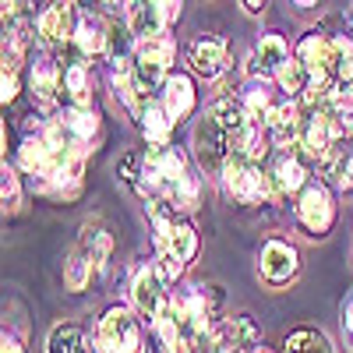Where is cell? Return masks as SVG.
I'll return each mask as SVG.
<instances>
[{
    "instance_id": "30bf717a",
    "label": "cell",
    "mask_w": 353,
    "mask_h": 353,
    "mask_svg": "<svg viewBox=\"0 0 353 353\" xmlns=\"http://www.w3.org/2000/svg\"><path fill=\"white\" fill-rule=\"evenodd\" d=\"M191 68L205 81H212L226 71V43L219 36H198L191 43Z\"/></svg>"
},
{
    "instance_id": "7a4b0ae2",
    "label": "cell",
    "mask_w": 353,
    "mask_h": 353,
    "mask_svg": "<svg viewBox=\"0 0 353 353\" xmlns=\"http://www.w3.org/2000/svg\"><path fill=\"white\" fill-rule=\"evenodd\" d=\"M223 188L230 198H237L244 205H258V201H272V176H265L258 163L244 159L241 152H233L223 166Z\"/></svg>"
},
{
    "instance_id": "74e56055",
    "label": "cell",
    "mask_w": 353,
    "mask_h": 353,
    "mask_svg": "<svg viewBox=\"0 0 353 353\" xmlns=\"http://www.w3.org/2000/svg\"><path fill=\"white\" fill-rule=\"evenodd\" d=\"M219 353H241V350H237V346H223Z\"/></svg>"
},
{
    "instance_id": "7402d4cb",
    "label": "cell",
    "mask_w": 353,
    "mask_h": 353,
    "mask_svg": "<svg viewBox=\"0 0 353 353\" xmlns=\"http://www.w3.org/2000/svg\"><path fill=\"white\" fill-rule=\"evenodd\" d=\"M241 103H244V113H248V121H254V124L269 121V113L276 110V106H272V88L265 85V81H261V85H258V81H251Z\"/></svg>"
},
{
    "instance_id": "603a6c76",
    "label": "cell",
    "mask_w": 353,
    "mask_h": 353,
    "mask_svg": "<svg viewBox=\"0 0 353 353\" xmlns=\"http://www.w3.org/2000/svg\"><path fill=\"white\" fill-rule=\"evenodd\" d=\"M283 353H332V346L314 329H297L283 339Z\"/></svg>"
},
{
    "instance_id": "2e32d148",
    "label": "cell",
    "mask_w": 353,
    "mask_h": 353,
    "mask_svg": "<svg viewBox=\"0 0 353 353\" xmlns=\"http://www.w3.org/2000/svg\"><path fill=\"white\" fill-rule=\"evenodd\" d=\"M290 57V46L283 36H261L254 57H251V74H265V71H279V64Z\"/></svg>"
},
{
    "instance_id": "8d00e7d4",
    "label": "cell",
    "mask_w": 353,
    "mask_h": 353,
    "mask_svg": "<svg viewBox=\"0 0 353 353\" xmlns=\"http://www.w3.org/2000/svg\"><path fill=\"white\" fill-rule=\"evenodd\" d=\"M251 353H276V350H269V346H254Z\"/></svg>"
},
{
    "instance_id": "f35d334b",
    "label": "cell",
    "mask_w": 353,
    "mask_h": 353,
    "mask_svg": "<svg viewBox=\"0 0 353 353\" xmlns=\"http://www.w3.org/2000/svg\"><path fill=\"white\" fill-rule=\"evenodd\" d=\"M350 170H353V156H350Z\"/></svg>"
},
{
    "instance_id": "d6a6232c",
    "label": "cell",
    "mask_w": 353,
    "mask_h": 353,
    "mask_svg": "<svg viewBox=\"0 0 353 353\" xmlns=\"http://www.w3.org/2000/svg\"><path fill=\"white\" fill-rule=\"evenodd\" d=\"M241 8H244L248 14H261V11H265V0H241Z\"/></svg>"
},
{
    "instance_id": "83f0119b",
    "label": "cell",
    "mask_w": 353,
    "mask_h": 353,
    "mask_svg": "<svg viewBox=\"0 0 353 353\" xmlns=\"http://www.w3.org/2000/svg\"><path fill=\"white\" fill-rule=\"evenodd\" d=\"M166 201L173 205L176 212H191L194 205H198V181H194L191 173H184L181 181H176V188L170 191V198H166Z\"/></svg>"
},
{
    "instance_id": "484cf974",
    "label": "cell",
    "mask_w": 353,
    "mask_h": 353,
    "mask_svg": "<svg viewBox=\"0 0 353 353\" xmlns=\"http://www.w3.org/2000/svg\"><path fill=\"white\" fill-rule=\"evenodd\" d=\"M92 269H96V265H92V258H88L81 248L64 261V283H68V290H85L88 286V279H92Z\"/></svg>"
},
{
    "instance_id": "ba28073f",
    "label": "cell",
    "mask_w": 353,
    "mask_h": 353,
    "mask_svg": "<svg viewBox=\"0 0 353 353\" xmlns=\"http://www.w3.org/2000/svg\"><path fill=\"white\" fill-rule=\"evenodd\" d=\"M74 18H71V0H53L46 4L36 18V32L46 46H61L68 39H74Z\"/></svg>"
},
{
    "instance_id": "e575fe53",
    "label": "cell",
    "mask_w": 353,
    "mask_h": 353,
    "mask_svg": "<svg viewBox=\"0 0 353 353\" xmlns=\"http://www.w3.org/2000/svg\"><path fill=\"white\" fill-rule=\"evenodd\" d=\"M181 4H184V0H166V18H170V21L181 14Z\"/></svg>"
},
{
    "instance_id": "277c9868",
    "label": "cell",
    "mask_w": 353,
    "mask_h": 353,
    "mask_svg": "<svg viewBox=\"0 0 353 353\" xmlns=\"http://www.w3.org/2000/svg\"><path fill=\"white\" fill-rule=\"evenodd\" d=\"M170 64H173V39L170 36H152L141 39L134 46V74L145 85V92H156L170 78Z\"/></svg>"
},
{
    "instance_id": "f546056e",
    "label": "cell",
    "mask_w": 353,
    "mask_h": 353,
    "mask_svg": "<svg viewBox=\"0 0 353 353\" xmlns=\"http://www.w3.org/2000/svg\"><path fill=\"white\" fill-rule=\"evenodd\" d=\"M0 99L14 103L18 99V68H4V81H0Z\"/></svg>"
},
{
    "instance_id": "d4e9b609",
    "label": "cell",
    "mask_w": 353,
    "mask_h": 353,
    "mask_svg": "<svg viewBox=\"0 0 353 353\" xmlns=\"http://www.w3.org/2000/svg\"><path fill=\"white\" fill-rule=\"evenodd\" d=\"M276 81H279L283 92H304L307 81H311V74H307V68L301 64V57H286V61L279 64V71H276Z\"/></svg>"
},
{
    "instance_id": "8fae6325",
    "label": "cell",
    "mask_w": 353,
    "mask_h": 353,
    "mask_svg": "<svg viewBox=\"0 0 353 353\" xmlns=\"http://www.w3.org/2000/svg\"><path fill=\"white\" fill-rule=\"evenodd\" d=\"M269 138L276 149H293L301 145V131H304V121H301V106L297 103H283L269 113Z\"/></svg>"
},
{
    "instance_id": "1f68e13d",
    "label": "cell",
    "mask_w": 353,
    "mask_h": 353,
    "mask_svg": "<svg viewBox=\"0 0 353 353\" xmlns=\"http://www.w3.org/2000/svg\"><path fill=\"white\" fill-rule=\"evenodd\" d=\"M0 353H25L21 343H18V336L8 332V329H4V336H0Z\"/></svg>"
},
{
    "instance_id": "ac0fdd59",
    "label": "cell",
    "mask_w": 353,
    "mask_h": 353,
    "mask_svg": "<svg viewBox=\"0 0 353 353\" xmlns=\"http://www.w3.org/2000/svg\"><path fill=\"white\" fill-rule=\"evenodd\" d=\"M61 124L68 128L71 141L85 149V145L96 138V131H99V117H96V110H78V106H71V110L61 117Z\"/></svg>"
},
{
    "instance_id": "9a60e30c",
    "label": "cell",
    "mask_w": 353,
    "mask_h": 353,
    "mask_svg": "<svg viewBox=\"0 0 353 353\" xmlns=\"http://www.w3.org/2000/svg\"><path fill=\"white\" fill-rule=\"evenodd\" d=\"M272 191L276 198H286V194H297L301 188H307V173H304V163L297 156H283L276 166H272Z\"/></svg>"
},
{
    "instance_id": "52a82bcc",
    "label": "cell",
    "mask_w": 353,
    "mask_h": 353,
    "mask_svg": "<svg viewBox=\"0 0 353 353\" xmlns=\"http://www.w3.org/2000/svg\"><path fill=\"white\" fill-rule=\"evenodd\" d=\"M297 251H293L286 241H269L261 248V258H258V272L269 286H286L293 276H297Z\"/></svg>"
},
{
    "instance_id": "ffe728a7",
    "label": "cell",
    "mask_w": 353,
    "mask_h": 353,
    "mask_svg": "<svg viewBox=\"0 0 353 353\" xmlns=\"http://www.w3.org/2000/svg\"><path fill=\"white\" fill-rule=\"evenodd\" d=\"M64 88H68V96H71V106L92 110V78H88V68L85 64H71L64 71Z\"/></svg>"
},
{
    "instance_id": "44dd1931",
    "label": "cell",
    "mask_w": 353,
    "mask_h": 353,
    "mask_svg": "<svg viewBox=\"0 0 353 353\" xmlns=\"http://www.w3.org/2000/svg\"><path fill=\"white\" fill-rule=\"evenodd\" d=\"M141 131L145 138H149L152 145H166L170 141V131H173V121H170V113L163 103H149L141 113Z\"/></svg>"
},
{
    "instance_id": "9c48e42d",
    "label": "cell",
    "mask_w": 353,
    "mask_h": 353,
    "mask_svg": "<svg viewBox=\"0 0 353 353\" xmlns=\"http://www.w3.org/2000/svg\"><path fill=\"white\" fill-rule=\"evenodd\" d=\"M166 0H131L128 4V28L131 36L141 43V39H152V36H163V25H166Z\"/></svg>"
},
{
    "instance_id": "4316f807",
    "label": "cell",
    "mask_w": 353,
    "mask_h": 353,
    "mask_svg": "<svg viewBox=\"0 0 353 353\" xmlns=\"http://www.w3.org/2000/svg\"><path fill=\"white\" fill-rule=\"evenodd\" d=\"M332 78L339 85L353 81V43L350 39H332Z\"/></svg>"
},
{
    "instance_id": "8992f818",
    "label": "cell",
    "mask_w": 353,
    "mask_h": 353,
    "mask_svg": "<svg viewBox=\"0 0 353 353\" xmlns=\"http://www.w3.org/2000/svg\"><path fill=\"white\" fill-rule=\"evenodd\" d=\"M297 223L307 230V237H325L336 223V209H332V198L321 184H307L301 201H297Z\"/></svg>"
},
{
    "instance_id": "d6986e66",
    "label": "cell",
    "mask_w": 353,
    "mask_h": 353,
    "mask_svg": "<svg viewBox=\"0 0 353 353\" xmlns=\"http://www.w3.org/2000/svg\"><path fill=\"white\" fill-rule=\"evenodd\" d=\"M226 346H237L241 353H251L254 346H261V329L254 325L251 314L226 318Z\"/></svg>"
},
{
    "instance_id": "5b68a950",
    "label": "cell",
    "mask_w": 353,
    "mask_h": 353,
    "mask_svg": "<svg viewBox=\"0 0 353 353\" xmlns=\"http://www.w3.org/2000/svg\"><path fill=\"white\" fill-rule=\"evenodd\" d=\"M166 301H170V293H166V279L159 276V269L156 265H141L134 272V283H131V304H134L138 318L156 325Z\"/></svg>"
},
{
    "instance_id": "3957f363",
    "label": "cell",
    "mask_w": 353,
    "mask_h": 353,
    "mask_svg": "<svg viewBox=\"0 0 353 353\" xmlns=\"http://www.w3.org/2000/svg\"><path fill=\"white\" fill-rule=\"evenodd\" d=\"M96 346L99 353H141V325L131 314V307H110L96 325Z\"/></svg>"
},
{
    "instance_id": "5bb4252c",
    "label": "cell",
    "mask_w": 353,
    "mask_h": 353,
    "mask_svg": "<svg viewBox=\"0 0 353 353\" xmlns=\"http://www.w3.org/2000/svg\"><path fill=\"white\" fill-rule=\"evenodd\" d=\"M163 106L170 113L173 124H181L184 117L194 110V85L188 74H170L166 85H163Z\"/></svg>"
},
{
    "instance_id": "cb8c5ba5",
    "label": "cell",
    "mask_w": 353,
    "mask_h": 353,
    "mask_svg": "<svg viewBox=\"0 0 353 353\" xmlns=\"http://www.w3.org/2000/svg\"><path fill=\"white\" fill-rule=\"evenodd\" d=\"M81 251L92 258V265H106L110 251H113V237L103 230V226H85V237H81Z\"/></svg>"
},
{
    "instance_id": "4fadbf2b",
    "label": "cell",
    "mask_w": 353,
    "mask_h": 353,
    "mask_svg": "<svg viewBox=\"0 0 353 353\" xmlns=\"http://www.w3.org/2000/svg\"><path fill=\"white\" fill-rule=\"evenodd\" d=\"M106 39H110V25H103L96 14H81L78 25H74V50L78 57H103L106 53Z\"/></svg>"
},
{
    "instance_id": "f1b7e54d",
    "label": "cell",
    "mask_w": 353,
    "mask_h": 353,
    "mask_svg": "<svg viewBox=\"0 0 353 353\" xmlns=\"http://www.w3.org/2000/svg\"><path fill=\"white\" fill-rule=\"evenodd\" d=\"M4 184H0V198H4V212H14L18 209V201H21V188H18V176H14V170L4 163Z\"/></svg>"
},
{
    "instance_id": "836d02e7",
    "label": "cell",
    "mask_w": 353,
    "mask_h": 353,
    "mask_svg": "<svg viewBox=\"0 0 353 353\" xmlns=\"http://www.w3.org/2000/svg\"><path fill=\"white\" fill-rule=\"evenodd\" d=\"M0 4H4V25L14 21V14H18V0H0Z\"/></svg>"
},
{
    "instance_id": "6da1fadb",
    "label": "cell",
    "mask_w": 353,
    "mask_h": 353,
    "mask_svg": "<svg viewBox=\"0 0 353 353\" xmlns=\"http://www.w3.org/2000/svg\"><path fill=\"white\" fill-rule=\"evenodd\" d=\"M248 128V113L244 103L219 99L212 110H205V117L194 128V156L209 173H223L226 159L233 156L241 131Z\"/></svg>"
},
{
    "instance_id": "7c38bea8",
    "label": "cell",
    "mask_w": 353,
    "mask_h": 353,
    "mask_svg": "<svg viewBox=\"0 0 353 353\" xmlns=\"http://www.w3.org/2000/svg\"><path fill=\"white\" fill-rule=\"evenodd\" d=\"M32 96L43 110H53L57 106V92H61V85H64V74L61 68H57L50 57H39V61L32 64Z\"/></svg>"
},
{
    "instance_id": "4dcf8cb0",
    "label": "cell",
    "mask_w": 353,
    "mask_h": 353,
    "mask_svg": "<svg viewBox=\"0 0 353 353\" xmlns=\"http://www.w3.org/2000/svg\"><path fill=\"white\" fill-rule=\"evenodd\" d=\"M343 339H346V350H353V290L343 301Z\"/></svg>"
},
{
    "instance_id": "e0dca14e",
    "label": "cell",
    "mask_w": 353,
    "mask_h": 353,
    "mask_svg": "<svg viewBox=\"0 0 353 353\" xmlns=\"http://www.w3.org/2000/svg\"><path fill=\"white\" fill-rule=\"evenodd\" d=\"M46 353H88V339L74 321H61L46 336Z\"/></svg>"
},
{
    "instance_id": "d590c367",
    "label": "cell",
    "mask_w": 353,
    "mask_h": 353,
    "mask_svg": "<svg viewBox=\"0 0 353 353\" xmlns=\"http://www.w3.org/2000/svg\"><path fill=\"white\" fill-rule=\"evenodd\" d=\"M297 8H311V4H318V0H293Z\"/></svg>"
}]
</instances>
